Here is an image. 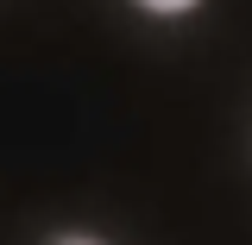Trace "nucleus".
I'll use <instances>...</instances> for the list:
<instances>
[{
    "label": "nucleus",
    "instance_id": "f257e3e1",
    "mask_svg": "<svg viewBox=\"0 0 252 245\" xmlns=\"http://www.w3.org/2000/svg\"><path fill=\"white\" fill-rule=\"evenodd\" d=\"M139 6H152V13H183V6H195V0H139Z\"/></svg>",
    "mask_w": 252,
    "mask_h": 245
},
{
    "label": "nucleus",
    "instance_id": "f03ea898",
    "mask_svg": "<svg viewBox=\"0 0 252 245\" xmlns=\"http://www.w3.org/2000/svg\"><path fill=\"white\" fill-rule=\"evenodd\" d=\"M57 245H101V239H76V233H69V239H57Z\"/></svg>",
    "mask_w": 252,
    "mask_h": 245
}]
</instances>
